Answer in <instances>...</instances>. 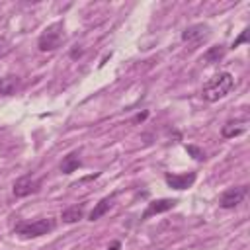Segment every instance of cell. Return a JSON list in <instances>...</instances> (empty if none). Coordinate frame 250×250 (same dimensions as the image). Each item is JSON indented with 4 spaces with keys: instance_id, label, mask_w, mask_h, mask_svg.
I'll return each mask as SVG.
<instances>
[{
    "instance_id": "6da1fadb",
    "label": "cell",
    "mask_w": 250,
    "mask_h": 250,
    "mask_svg": "<svg viewBox=\"0 0 250 250\" xmlns=\"http://www.w3.org/2000/svg\"><path fill=\"white\" fill-rule=\"evenodd\" d=\"M234 86V76L230 72H221V74H215L201 90V96L207 100V102H217L221 98H225Z\"/></svg>"
},
{
    "instance_id": "7a4b0ae2",
    "label": "cell",
    "mask_w": 250,
    "mask_h": 250,
    "mask_svg": "<svg viewBox=\"0 0 250 250\" xmlns=\"http://www.w3.org/2000/svg\"><path fill=\"white\" fill-rule=\"evenodd\" d=\"M62 41H64V27L61 21H55L43 29V33L37 39V47H39V51L47 53V51L59 49Z\"/></svg>"
},
{
    "instance_id": "3957f363",
    "label": "cell",
    "mask_w": 250,
    "mask_h": 250,
    "mask_svg": "<svg viewBox=\"0 0 250 250\" xmlns=\"http://www.w3.org/2000/svg\"><path fill=\"white\" fill-rule=\"evenodd\" d=\"M53 229H55V219L47 217V219H37L33 223H18L14 232L20 234L21 238H35V236H43L51 232Z\"/></svg>"
},
{
    "instance_id": "277c9868",
    "label": "cell",
    "mask_w": 250,
    "mask_h": 250,
    "mask_svg": "<svg viewBox=\"0 0 250 250\" xmlns=\"http://www.w3.org/2000/svg\"><path fill=\"white\" fill-rule=\"evenodd\" d=\"M246 193H248V186L229 188V189L221 195V199H219V207H223V209H234L236 205L242 203V199L246 197Z\"/></svg>"
},
{
    "instance_id": "5b68a950",
    "label": "cell",
    "mask_w": 250,
    "mask_h": 250,
    "mask_svg": "<svg viewBox=\"0 0 250 250\" xmlns=\"http://www.w3.org/2000/svg\"><path fill=\"white\" fill-rule=\"evenodd\" d=\"M39 188H41V180H37L33 176H21L14 182L12 191H14L16 197H27V195L39 191Z\"/></svg>"
},
{
    "instance_id": "8992f818",
    "label": "cell",
    "mask_w": 250,
    "mask_h": 250,
    "mask_svg": "<svg viewBox=\"0 0 250 250\" xmlns=\"http://www.w3.org/2000/svg\"><path fill=\"white\" fill-rule=\"evenodd\" d=\"M195 172H186V174H166L164 180L172 189H188L195 182Z\"/></svg>"
},
{
    "instance_id": "52a82bcc",
    "label": "cell",
    "mask_w": 250,
    "mask_h": 250,
    "mask_svg": "<svg viewBox=\"0 0 250 250\" xmlns=\"http://www.w3.org/2000/svg\"><path fill=\"white\" fill-rule=\"evenodd\" d=\"M209 35V27L205 23H193L182 31V41L186 43H199Z\"/></svg>"
},
{
    "instance_id": "ba28073f",
    "label": "cell",
    "mask_w": 250,
    "mask_h": 250,
    "mask_svg": "<svg viewBox=\"0 0 250 250\" xmlns=\"http://www.w3.org/2000/svg\"><path fill=\"white\" fill-rule=\"evenodd\" d=\"M176 203H178L176 199H154V201H150L148 207H146V211L143 213V221L148 219L150 215H158V213H166V211L174 209Z\"/></svg>"
},
{
    "instance_id": "9c48e42d",
    "label": "cell",
    "mask_w": 250,
    "mask_h": 250,
    "mask_svg": "<svg viewBox=\"0 0 250 250\" xmlns=\"http://www.w3.org/2000/svg\"><path fill=\"white\" fill-rule=\"evenodd\" d=\"M246 131V119H230L221 127V135L225 139H234Z\"/></svg>"
},
{
    "instance_id": "30bf717a",
    "label": "cell",
    "mask_w": 250,
    "mask_h": 250,
    "mask_svg": "<svg viewBox=\"0 0 250 250\" xmlns=\"http://www.w3.org/2000/svg\"><path fill=\"white\" fill-rule=\"evenodd\" d=\"M80 164H82L80 152H78V150H72V152H68V154L62 158V162H61V172H62V174H72L74 170L80 168Z\"/></svg>"
},
{
    "instance_id": "8fae6325",
    "label": "cell",
    "mask_w": 250,
    "mask_h": 250,
    "mask_svg": "<svg viewBox=\"0 0 250 250\" xmlns=\"http://www.w3.org/2000/svg\"><path fill=\"white\" fill-rule=\"evenodd\" d=\"M82 217H84V203L70 205V207H66V209L61 213V219H62V223H66V225L78 223Z\"/></svg>"
},
{
    "instance_id": "7c38bea8",
    "label": "cell",
    "mask_w": 250,
    "mask_h": 250,
    "mask_svg": "<svg viewBox=\"0 0 250 250\" xmlns=\"http://www.w3.org/2000/svg\"><path fill=\"white\" fill-rule=\"evenodd\" d=\"M111 203H113V197H104V199H100V201L94 205V209L90 211V221H98V219H102V217L109 211Z\"/></svg>"
},
{
    "instance_id": "4fadbf2b",
    "label": "cell",
    "mask_w": 250,
    "mask_h": 250,
    "mask_svg": "<svg viewBox=\"0 0 250 250\" xmlns=\"http://www.w3.org/2000/svg\"><path fill=\"white\" fill-rule=\"evenodd\" d=\"M20 86V78L14 74H8L4 78H0V94L2 96H12Z\"/></svg>"
},
{
    "instance_id": "5bb4252c",
    "label": "cell",
    "mask_w": 250,
    "mask_h": 250,
    "mask_svg": "<svg viewBox=\"0 0 250 250\" xmlns=\"http://www.w3.org/2000/svg\"><path fill=\"white\" fill-rule=\"evenodd\" d=\"M225 45H215V47H209L207 51H205V55H203V59H205V62H219L223 57H225Z\"/></svg>"
},
{
    "instance_id": "9a60e30c",
    "label": "cell",
    "mask_w": 250,
    "mask_h": 250,
    "mask_svg": "<svg viewBox=\"0 0 250 250\" xmlns=\"http://www.w3.org/2000/svg\"><path fill=\"white\" fill-rule=\"evenodd\" d=\"M186 150H188L195 160H205V152H203L201 148H197V146H193V145H186Z\"/></svg>"
},
{
    "instance_id": "2e32d148",
    "label": "cell",
    "mask_w": 250,
    "mask_h": 250,
    "mask_svg": "<svg viewBox=\"0 0 250 250\" xmlns=\"http://www.w3.org/2000/svg\"><path fill=\"white\" fill-rule=\"evenodd\" d=\"M246 41H248V29H244V31H242V33L238 35V39H236V41L232 43V47H238L240 43H246Z\"/></svg>"
},
{
    "instance_id": "e0dca14e",
    "label": "cell",
    "mask_w": 250,
    "mask_h": 250,
    "mask_svg": "<svg viewBox=\"0 0 250 250\" xmlns=\"http://www.w3.org/2000/svg\"><path fill=\"white\" fill-rule=\"evenodd\" d=\"M8 51H10V43H8L6 39H2V37H0V57L8 55Z\"/></svg>"
},
{
    "instance_id": "ac0fdd59",
    "label": "cell",
    "mask_w": 250,
    "mask_h": 250,
    "mask_svg": "<svg viewBox=\"0 0 250 250\" xmlns=\"http://www.w3.org/2000/svg\"><path fill=\"white\" fill-rule=\"evenodd\" d=\"M80 55H82V49H80V47H74V49L70 51V57H72V59H76V57H80Z\"/></svg>"
},
{
    "instance_id": "d6986e66",
    "label": "cell",
    "mask_w": 250,
    "mask_h": 250,
    "mask_svg": "<svg viewBox=\"0 0 250 250\" xmlns=\"http://www.w3.org/2000/svg\"><path fill=\"white\" fill-rule=\"evenodd\" d=\"M119 248H121V242H119V240H113L111 246H109L107 250H119Z\"/></svg>"
},
{
    "instance_id": "ffe728a7",
    "label": "cell",
    "mask_w": 250,
    "mask_h": 250,
    "mask_svg": "<svg viewBox=\"0 0 250 250\" xmlns=\"http://www.w3.org/2000/svg\"><path fill=\"white\" fill-rule=\"evenodd\" d=\"M146 115H148V113H146V111H143V113H139V115H137L133 121H135V123H137V121H143V119H146Z\"/></svg>"
}]
</instances>
